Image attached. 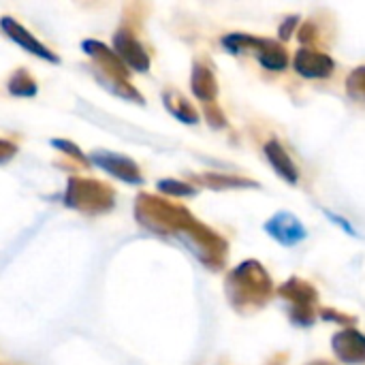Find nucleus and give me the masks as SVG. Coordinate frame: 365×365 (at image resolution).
<instances>
[{
  "label": "nucleus",
  "mask_w": 365,
  "mask_h": 365,
  "mask_svg": "<svg viewBox=\"0 0 365 365\" xmlns=\"http://www.w3.org/2000/svg\"><path fill=\"white\" fill-rule=\"evenodd\" d=\"M265 231L282 246H295L299 244L302 240H306V229L304 225L289 212H280L276 214L267 225H265Z\"/></svg>",
  "instance_id": "obj_1"
},
{
  "label": "nucleus",
  "mask_w": 365,
  "mask_h": 365,
  "mask_svg": "<svg viewBox=\"0 0 365 365\" xmlns=\"http://www.w3.org/2000/svg\"><path fill=\"white\" fill-rule=\"evenodd\" d=\"M259 62H261L265 68H269V71H282V68L287 66V56H284L282 49L272 47V49H267V51H263V53L259 56Z\"/></svg>",
  "instance_id": "obj_5"
},
{
  "label": "nucleus",
  "mask_w": 365,
  "mask_h": 365,
  "mask_svg": "<svg viewBox=\"0 0 365 365\" xmlns=\"http://www.w3.org/2000/svg\"><path fill=\"white\" fill-rule=\"evenodd\" d=\"M265 154L269 158V163L274 165V169L289 182L295 184L297 182V167L293 165V160L289 158V154L284 152V148L278 141H269L265 145Z\"/></svg>",
  "instance_id": "obj_4"
},
{
  "label": "nucleus",
  "mask_w": 365,
  "mask_h": 365,
  "mask_svg": "<svg viewBox=\"0 0 365 365\" xmlns=\"http://www.w3.org/2000/svg\"><path fill=\"white\" fill-rule=\"evenodd\" d=\"M334 349L344 361H351V364L365 361V338L357 331H344L336 336Z\"/></svg>",
  "instance_id": "obj_3"
},
{
  "label": "nucleus",
  "mask_w": 365,
  "mask_h": 365,
  "mask_svg": "<svg viewBox=\"0 0 365 365\" xmlns=\"http://www.w3.org/2000/svg\"><path fill=\"white\" fill-rule=\"evenodd\" d=\"M334 60L321 51H310V49H302L295 56V68L304 75V77H327L334 71Z\"/></svg>",
  "instance_id": "obj_2"
}]
</instances>
